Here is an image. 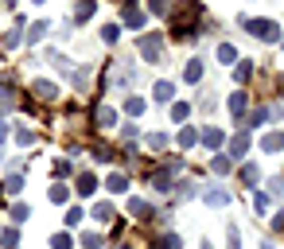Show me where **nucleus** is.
Returning a JSON list of instances; mask_svg holds the SVG:
<instances>
[{"instance_id":"nucleus-1","label":"nucleus","mask_w":284,"mask_h":249,"mask_svg":"<svg viewBox=\"0 0 284 249\" xmlns=\"http://www.w3.org/2000/svg\"><path fill=\"white\" fill-rule=\"evenodd\" d=\"M245 28H249V35H257L261 43H276V35H280V28H276L272 20H245Z\"/></svg>"},{"instance_id":"nucleus-2","label":"nucleus","mask_w":284,"mask_h":249,"mask_svg":"<svg viewBox=\"0 0 284 249\" xmlns=\"http://www.w3.org/2000/svg\"><path fill=\"white\" fill-rule=\"evenodd\" d=\"M160 51H164V35H156V31H152V35L140 39V55H144L148 62H160Z\"/></svg>"},{"instance_id":"nucleus-3","label":"nucleus","mask_w":284,"mask_h":249,"mask_svg":"<svg viewBox=\"0 0 284 249\" xmlns=\"http://www.w3.org/2000/svg\"><path fill=\"white\" fill-rule=\"evenodd\" d=\"M35 94H39V102H55L59 94H55V82H35Z\"/></svg>"},{"instance_id":"nucleus-4","label":"nucleus","mask_w":284,"mask_h":249,"mask_svg":"<svg viewBox=\"0 0 284 249\" xmlns=\"http://www.w3.org/2000/svg\"><path fill=\"white\" fill-rule=\"evenodd\" d=\"M261 144H265V152H280V148H284V132H269Z\"/></svg>"},{"instance_id":"nucleus-5","label":"nucleus","mask_w":284,"mask_h":249,"mask_svg":"<svg viewBox=\"0 0 284 249\" xmlns=\"http://www.w3.org/2000/svg\"><path fill=\"white\" fill-rule=\"evenodd\" d=\"M245 148H249V132H238V136H234V144H230V156H241Z\"/></svg>"},{"instance_id":"nucleus-6","label":"nucleus","mask_w":284,"mask_h":249,"mask_svg":"<svg viewBox=\"0 0 284 249\" xmlns=\"http://www.w3.org/2000/svg\"><path fill=\"white\" fill-rule=\"evenodd\" d=\"M90 16H93V0H82V4L74 8V24H82V20H90Z\"/></svg>"},{"instance_id":"nucleus-7","label":"nucleus","mask_w":284,"mask_h":249,"mask_svg":"<svg viewBox=\"0 0 284 249\" xmlns=\"http://www.w3.org/2000/svg\"><path fill=\"white\" fill-rule=\"evenodd\" d=\"M125 24H129V28H140V24H144V12H136L133 4H129V8H125Z\"/></svg>"},{"instance_id":"nucleus-8","label":"nucleus","mask_w":284,"mask_h":249,"mask_svg":"<svg viewBox=\"0 0 284 249\" xmlns=\"http://www.w3.org/2000/svg\"><path fill=\"white\" fill-rule=\"evenodd\" d=\"M230 113H234V117L245 113V94H230Z\"/></svg>"},{"instance_id":"nucleus-9","label":"nucleus","mask_w":284,"mask_h":249,"mask_svg":"<svg viewBox=\"0 0 284 249\" xmlns=\"http://www.w3.org/2000/svg\"><path fill=\"white\" fill-rule=\"evenodd\" d=\"M207 203L210 206H230V195L226 191H207Z\"/></svg>"},{"instance_id":"nucleus-10","label":"nucleus","mask_w":284,"mask_h":249,"mask_svg":"<svg viewBox=\"0 0 284 249\" xmlns=\"http://www.w3.org/2000/svg\"><path fill=\"white\" fill-rule=\"evenodd\" d=\"M129 214H140V222H148V203H140V199H133V203H129Z\"/></svg>"},{"instance_id":"nucleus-11","label":"nucleus","mask_w":284,"mask_h":249,"mask_svg":"<svg viewBox=\"0 0 284 249\" xmlns=\"http://www.w3.org/2000/svg\"><path fill=\"white\" fill-rule=\"evenodd\" d=\"M183 74H187V82H199V78H203V62H199V59H191Z\"/></svg>"},{"instance_id":"nucleus-12","label":"nucleus","mask_w":284,"mask_h":249,"mask_svg":"<svg viewBox=\"0 0 284 249\" xmlns=\"http://www.w3.org/2000/svg\"><path fill=\"white\" fill-rule=\"evenodd\" d=\"M93 187H98L93 176H78V195H93Z\"/></svg>"},{"instance_id":"nucleus-13","label":"nucleus","mask_w":284,"mask_h":249,"mask_svg":"<svg viewBox=\"0 0 284 249\" xmlns=\"http://www.w3.org/2000/svg\"><path fill=\"white\" fill-rule=\"evenodd\" d=\"M51 249H74V237L70 234H55L51 237Z\"/></svg>"},{"instance_id":"nucleus-14","label":"nucleus","mask_w":284,"mask_h":249,"mask_svg":"<svg viewBox=\"0 0 284 249\" xmlns=\"http://www.w3.org/2000/svg\"><path fill=\"white\" fill-rule=\"evenodd\" d=\"M171 94H175V86H171V82H160V86H156V102H171Z\"/></svg>"},{"instance_id":"nucleus-15","label":"nucleus","mask_w":284,"mask_h":249,"mask_svg":"<svg viewBox=\"0 0 284 249\" xmlns=\"http://www.w3.org/2000/svg\"><path fill=\"white\" fill-rule=\"evenodd\" d=\"M93 218H98V222H109V218H113V206H109V203H98V206H93Z\"/></svg>"},{"instance_id":"nucleus-16","label":"nucleus","mask_w":284,"mask_h":249,"mask_svg":"<svg viewBox=\"0 0 284 249\" xmlns=\"http://www.w3.org/2000/svg\"><path fill=\"white\" fill-rule=\"evenodd\" d=\"M152 187H156V191H171V172H164V176H152Z\"/></svg>"},{"instance_id":"nucleus-17","label":"nucleus","mask_w":284,"mask_h":249,"mask_svg":"<svg viewBox=\"0 0 284 249\" xmlns=\"http://www.w3.org/2000/svg\"><path fill=\"white\" fill-rule=\"evenodd\" d=\"M43 35H47V24H43V20H39V24H31V31H28V39H31V43H39Z\"/></svg>"},{"instance_id":"nucleus-18","label":"nucleus","mask_w":284,"mask_h":249,"mask_svg":"<svg viewBox=\"0 0 284 249\" xmlns=\"http://www.w3.org/2000/svg\"><path fill=\"white\" fill-rule=\"evenodd\" d=\"M218 59H222V62H234V59H238V51H234L230 43H222V47H218Z\"/></svg>"},{"instance_id":"nucleus-19","label":"nucleus","mask_w":284,"mask_h":249,"mask_svg":"<svg viewBox=\"0 0 284 249\" xmlns=\"http://www.w3.org/2000/svg\"><path fill=\"white\" fill-rule=\"evenodd\" d=\"M125 109H129L133 117H140V113H144V102H140V98H129V102H125Z\"/></svg>"},{"instance_id":"nucleus-20","label":"nucleus","mask_w":284,"mask_h":249,"mask_svg":"<svg viewBox=\"0 0 284 249\" xmlns=\"http://www.w3.org/2000/svg\"><path fill=\"white\" fill-rule=\"evenodd\" d=\"M156 249H179V237H175V234L160 237V241H156Z\"/></svg>"},{"instance_id":"nucleus-21","label":"nucleus","mask_w":284,"mask_h":249,"mask_svg":"<svg viewBox=\"0 0 284 249\" xmlns=\"http://www.w3.org/2000/svg\"><path fill=\"white\" fill-rule=\"evenodd\" d=\"M125 187H129V179L121 176V172H117V176H109V191H125Z\"/></svg>"},{"instance_id":"nucleus-22","label":"nucleus","mask_w":284,"mask_h":249,"mask_svg":"<svg viewBox=\"0 0 284 249\" xmlns=\"http://www.w3.org/2000/svg\"><path fill=\"white\" fill-rule=\"evenodd\" d=\"M148 148H167V136H164V132H152V136H148Z\"/></svg>"},{"instance_id":"nucleus-23","label":"nucleus","mask_w":284,"mask_h":249,"mask_svg":"<svg viewBox=\"0 0 284 249\" xmlns=\"http://www.w3.org/2000/svg\"><path fill=\"white\" fill-rule=\"evenodd\" d=\"M20 187H24V179H20V176L4 179V191H8V195H16V191H20Z\"/></svg>"},{"instance_id":"nucleus-24","label":"nucleus","mask_w":284,"mask_h":249,"mask_svg":"<svg viewBox=\"0 0 284 249\" xmlns=\"http://www.w3.org/2000/svg\"><path fill=\"white\" fill-rule=\"evenodd\" d=\"M203 140H207V144H210V148H218V144H222V132H218V129H210V132H207V136H203Z\"/></svg>"},{"instance_id":"nucleus-25","label":"nucleus","mask_w":284,"mask_h":249,"mask_svg":"<svg viewBox=\"0 0 284 249\" xmlns=\"http://www.w3.org/2000/svg\"><path fill=\"white\" fill-rule=\"evenodd\" d=\"M0 241H4V245L12 249V245H16V241H20V234H16V230H4V234H0Z\"/></svg>"},{"instance_id":"nucleus-26","label":"nucleus","mask_w":284,"mask_h":249,"mask_svg":"<svg viewBox=\"0 0 284 249\" xmlns=\"http://www.w3.org/2000/svg\"><path fill=\"white\" fill-rule=\"evenodd\" d=\"M82 245H86V249H98V245H102V237H98V234H82Z\"/></svg>"},{"instance_id":"nucleus-27","label":"nucleus","mask_w":284,"mask_h":249,"mask_svg":"<svg viewBox=\"0 0 284 249\" xmlns=\"http://www.w3.org/2000/svg\"><path fill=\"white\" fill-rule=\"evenodd\" d=\"M179 144H183V148L195 144V129H183V132H179Z\"/></svg>"},{"instance_id":"nucleus-28","label":"nucleus","mask_w":284,"mask_h":249,"mask_svg":"<svg viewBox=\"0 0 284 249\" xmlns=\"http://www.w3.org/2000/svg\"><path fill=\"white\" fill-rule=\"evenodd\" d=\"M16 140H20V144H31V140H35V132H31V129H20V132H16Z\"/></svg>"},{"instance_id":"nucleus-29","label":"nucleus","mask_w":284,"mask_h":249,"mask_svg":"<svg viewBox=\"0 0 284 249\" xmlns=\"http://www.w3.org/2000/svg\"><path fill=\"white\" fill-rule=\"evenodd\" d=\"M98 125H113V109H98Z\"/></svg>"},{"instance_id":"nucleus-30","label":"nucleus","mask_w":284,"mask_h":249,"mask_svg":"<svg viewBox=\"0 0 284 249\" xmlns=\"http://www.w3.org/2000/svg\"><path fill=\"white\" fill-rule=\"evenodd\" d=\"M241 179H245V183H257V168H253V163H249V168H241Z\"/></svg>"},{"instance_id":"nucleus-31","label":"nucleus","mask_w":284,"mask_h":249,"mask_svg":"<svg viewBox=\"0 0 284 249\" xmlns=\"http://www.w3.org/2000/svg\"><path fill=\"white\" fill-rule=\"evenodd\" d=\"M51 203H66V187H55V191H51Z\"/></svg>"},{"instance_id":"nucleus-32","label":"nucleus","mask_w":284,"mask_h":249,"mask_svg":"<svg viewBox=\"0 0 284 249\" xmlns=\"http://www.w3.org/2000/svg\"><path fill=\"white\" fill-rule=\"evenodd\" d=\"M249 74H253V66H249V62H241V66H238V82H245Z\"/></svg>"},{"instance_id":"nucleus-33","label":"nucleus","mask_w":284,"mask_h":249,"mask_svg":"<svg viewBox=\"0 0 284 249\" xmlns=\"http://www.w3.org/2000/svg\"><path fill=\"white\" fill-rule=\"evenodd\" d=\"M214 172H230V156H218V160H214Z\"/></svg>"},{"instance_id":"nucleus-34","label":"nucleus","mask_w":284,"mask_h":249,"mask_svg":"<svg viewBox=\"0 0 284 249\" xmlns=\"http://www.w3.org/2000/svg\"><path fill=\"white\" fill-rule=\"evenodd\" d=\"M152 12H167V0H152Z\"/></svg>"},{"instance_id":"nucleus-35","label":"nucleus","mask_w":284,"mask_h":249,"mask_svg":"<svg viewBox=\"0 0 284 249\" xmlns=\"http://www.w3.org/2000/svg\"><path fill=\"white\" fill-rule=\"evenodd\" d=\"M230 249H238V230L230 226Z\"/></svg>"},{"instance_id":"nucleus-36","label":"nucleus","mask_w":284,"mask_h":249,"mask_svg":"<svg viewBox=\"0 0 284 249\" xmlns=\"http://www.w3.org/2000/svg\"><path fill=\"white\" fill-rule=\"evenodd\" d=\"M276 230H284V210H280V214H276Z\"/></svg>"},{"instance_id":"nucleus-37","label":"nucleus","mask_w":284,"mask_h":249,"mask_svg":"<svg viewBox=\"0 0 284 249\" xmlns=\"http://www.w3.org/2000/svg\"><path fill=\"white\" fill-rule=\"evenodd\" d=\"M4 4H8V8H12V4H16V0H4Z\"/></svg>"},{"instance_id":"nucleus-38","label":"nucleus","mask_w":284,"mask_h":249,"mask_svg":"<svg viewBox=\"0 0 284 249\" xmlns=\"http://www.w3.org/2000/svg\"><path fill=\"white\" fill-rule=\"evenodd\" d=\"M280 94H284V78H280Z\"/></svg>"},{"instance_id":"nucleus-39","label":"nucleus","mask_w":284,"mask_h":249,"mask_svg":"<svg viewBox=\"0 0 284 249\" xmlns=\"http://www.w3.org/2000/svg\"><path fill=\"white\" fill-rule=\"evenodd\" d=\"M261 249H272V245H261Z\"/></svg>"},{"instance_id":"nucleus-40","label":"nucleus","mask_w":284,"mask_h":249,"mask_svg":"<svg viewBox=\"0 0 284 249\" xmlns=\"http://www.w3.org/2000/svg\"><path fill=\"white\" fill-rule=\"evenodd\" d=\"M35 4H43V0H35Z\"/></svg>"},{"instance_id":"nucleus-41","label":"nucleus","mask_w":284,"mask_h":249,"mask_svg":"<svg viewBox=\"0 0 284 249\" xmlns=\"http://www.w3.org/2000/svg\"><path fill=\"white\" fill-rule=\"evenodd\" d=\"M203 249H210V245H203Z\"/></svg>"}]
</instances>
